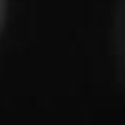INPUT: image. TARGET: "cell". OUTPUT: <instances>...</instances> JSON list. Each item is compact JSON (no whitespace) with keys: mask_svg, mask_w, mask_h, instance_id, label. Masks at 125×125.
Wrapping results in <instances>:
<instances>
[{"mask_svg":"<svg viewBox=\"0 0 125 125\" xmlns=\"http://www.w3.org/2000/svg\"><path fill=\"white\" fill-rule=\"evenodd\" d=\"M3 19H5V0H0V30L3 25Z\"/></svg>","mask_w":125,"mask_h":125,"instance_id":"7a4b0ae2","label":"cell"},{"mask_svg":"<svg viewBox=\"0 0 125 125\" xmlns=\"http://www.w3.org/2000/svg\"><path fill=\"white\" fill-rule=\"evenodd\" d=\"M112 39H114V50H115L120 80L125 87V0H118L114 10Z\"/></svg>","mask_w":125,"mask_h":125,"instance_id":"6da1fadb","label":"cell"}]
</instances>
